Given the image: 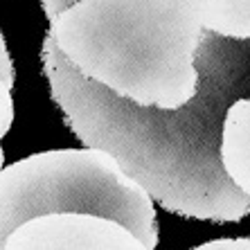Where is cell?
<instances>
[{"mask_svg": "<svg viewBox=\"0 0 250 250\" xmlns=\"http://www.w3.org/2000/svg\"><path fill=\"white\" fill-rule=\"evenodd\" d=\"M196 95L178 111L140 108L82 77L43 41V72L52 99L86 149L104 151L167 212L208 221H239L250 198L221 165L226 113L250 90V41L205 32L196 52Z\"/></svg>", "mask_w": 250, "mask_h": 250, "instance_id": "6da1fadb", "label": "cell"}, {"mask_svg": "<svg viewBox=\"0 0 250 250\" xmlns=\"http://www.w3.org/2000/svg\"><path fill=\"white\" fill-rule=\"evenodd\" d=\"M50 25L68 63L124 102L178 111L196 95L205 32L192 0H75Z\"/></svg>", "mask_w": 250, "mask_h": 250, "instance_id": "7a4b0ae2", "label": "cell"}, {"mask_svg": "<svg viewBox=\"0 0 250 250\" xmlns=\"http://www.w3.org/2000/svg\"><path fill=\"white\" fill-rule=\"evenodd\" d=\"M50 212L106 216L151 250L158 246L151 198L97 149L43 151L0 169V250L21 223Z\"/></svg>", "mask_w": 250, "mask_h": 250, "instance_id": "3957f363", "label": "cell"}, {"mask_svg": "<svg viewBox=\"0 0 250 250\" xmlns=\"http://www.w3.org/2000/svg\"><path fill=\"white\" fill-rule=\"evenodd\" d=\"M2 250H151L122 223L86 212H50L21 223Z\"/></svg>", "mask_w": 250, "mask_h": 250, "instance_id": "277c9868", "label": "cell"}, {"mask_svg": "<svg viewBox=\"0 0 250 250\" xmlns=\"http://www.w3.org/2000/svg\"><path fill=\"white\" fill-rule=\"evenodd\" d=\"M221 165L237 189L250 198V97L237 99L221 128Z\"/></svg>", "mask_w": 250, "mask_h": 250, "instance_id": "5b68a950", "label": "cell"}, {"mask_svg": "<svg viewBox=\"0 0 250 250\" xmlns=\"http://www.w3.org/2000/svg\"><path fill=\"white\" fill-rule=\"evenodd\" d=\"M203 32L250 41V0H192Z\"/></svg>", "mask_w": 250, "mask_h": 250, "instance_id": "8992f818", "label": "cell"}, {"mask_svg": "<svg viewBox=\"0 0 250 250\" xmlns=\"http://www.w3.org/2000/svg\"><path fill=\"white\" fill-rule=\"evenodd\" d=\"M14 122V102H12V88L0 79V140L9 131Z\"/></svg>", "mask_w": 250, "mask_h": 250, "instance_id": "52a82bcc", "label": "cell"}, {"mask_svg": "<svg viewBox=\"0 0 250 250\" xmlns=\"http://www.w3.org/2000/svg\"><path fill=\"white\" fill-rule=\"evenodd\" d=\"M194 250H250V239H214Z\"/></svg>", "mask_w": 250, "mask_h": 250, "instance_id": "ba28073f", "label": "cell"}, {"mask_svg": "<svg viewBox=\"0 0 250 250\" xmlns=\"http://www.w3.org/2000/svg\"><path fill=\"white\" fill-rule=\"evenodd\" d=\"M0 79L9 88H14V65H12V59H9V52H7L2 34H0Z\"/></svg>", "mask_w": 250, "mask_h": 250, "instance_id": "9c48e42d", "label": "cell"}, {"mask_svg": "<svg viewBox=\"0 0 250 250\" xmlns=\"http://www.w3.org/2000/svg\"><path fill=\"white\" fill-rule=\"evenodd\" d=\"M75 0H43V12H45L47 21H52L54 16H59V14L63 12L68 5H72Z\"/></svg>", "mask_w": 250, "mask_h": 250, "instance_id": "30bf717a", "label": "cell"}]
</instances>
